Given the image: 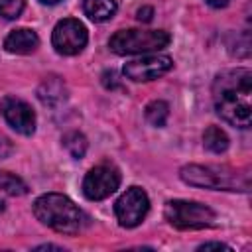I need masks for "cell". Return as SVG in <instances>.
I'll list each match as a JSON object with an SVG mask.
<instances>
[{
  "label": "cell",
  "instance_id": "obj_5",
  "mask_svg": "<svg viewBox=\"0 0 252 252\" xmlns=\"http://www.w3.org/2000/svg\"><path fill=\"white\" fill-rule=\"evenodd\" d=\"M163 217L175 228H205L215 220V211L203 203L195 201H167L163 209Z\"/></svg>",
  "mask_w": 252,
  "mask_h": 252
},
{
  "label": "cell",
  "instance_id": "obj_20",
  "mask_svg": "<svg viewBox=\"0 0 252 252\" xmlns=\"http://www.w3.org/2000/svg\"><path fill=\"white\" fill-rule=\"evenodd\" d=\"M152 16H154V8H150V6H144V8H140L138 10V20L140 22H152Z\"/></svg>",
  "mask_w": 252,
  "mask_h": 252
},
{
  "label": "cell",
  "instance_id": "obj_14",
  "mask_svg": "<svg viewBox=\"0 0 252 252\" xmlns=\"http://www.w3.org/2000/svg\"><path fill=\"white\" fill-rule=\"evenodd\" d=\"M203 146H205L209 152H213V154H222V152H226V148H228V136H226L220 128L209 126V128L205 130V134H203Z\"/></svg>",
  "mask_w": 252,
  "mask_h": 252
},
{
  "label": "cell",
  "instance_id": "obj_11",
  "mask_svg": "<svg viewBox=\"0 0 252 252\" xmlns=\"http://www.w3.org/2000/svg\"><path fill=\"white\" fill-rule=\"evenodd\" d=\"M39 45V37L33 30L30 28H20V30H14L8 33V37L4 39V47L6 51L10 53H16V55H28L32 51H35Z\"/></svg>",
  "mask_w": 252,
  "mask_h": 252
},
{
  "label": "cell",
  "instance_id": "obj_25",
  "mask_svg": "<svg viewBox=\"0 0 252 252\" xmlns=\"http://www.w3.org/2000/svg\"><path fill=\"white\" fill-rule=\"evenodd\" d=\"M2 211H4V201L0 199V213H2Z\"/></svg>",
  "mask_w": 252,
  "mask_h": 252
},
{
  "label": "cell",
  "instance_id": "obj_10",
  "mask_svg": "<svg viewBox=\"0 0 252 252\" xmlns=\"http://www.w3.org/2000/svg\"><path fill=\"white\" fill-rule=\"evenodd\" d=\"M0 110L2 116L6 118V122L20 134L30 136L35 130V112L32 110V106L18 98V96H4L0 100Z\"/></svg>",
  "mask_w": 252,
  "mask_h": 252
},
{
  "label": "cell",
  "instance_id": "obj_22",
  "mask_svg": "<svg viewBox=\"0 0 252 252\" xmlns=\"http://www.w3.org/2000/svg\"><path fill=\"white\" fill-rule=\"evenodd\" d=\"M211 8H224V6H228L230 4V0H205Z\"/></svg>",
  "mask_w": 252,
  "mask_h": 252
},
{
  "label": "cell",
  "instance_id": "obj_19",
  "mask_svg": "<svg viewBox=\"0 0 252 252\" xmlns=\"http://www.w3.org/2000/svg\"><path fill=\"white\" fill-rule=\"evenodd\" d=\"M12 152H14L12 142H10L6 136H0V158H8Z\"/></svg>",
  "mask_w": 252,
  "mask_h": 252
},
{
  "label": "cell",
  "instance_id": "obj_4",
  "mask_svg": "<svg viewBox=\"0 0 252 252\" xmlns=\"http://www.w3.org/2000/svg\"><path fill=\"white\" fill-rule=\"evenodd\" d=\"M171 41L165 30H120L116 32L108 47L116 55H134L146 51H159Z\"/></svg>",
  "mask_w": 252,
  "mask_h": 252
},
{
  "label": "cell",
  "instance_id": "obj_7",
  "mask_svg": "<svg viewBox=\"0 0 252 252\" xmlns=\"http://www.w3.org/2000/svg\"><path fill=\"white\" fill-rule=\"evenodd\" d=\"M148 209H150V199L146 191L140 187H128L114 203L116 219L120 226H126V228L138 226L148 215Z\"/></svg>",
  "mask_w": 252,
  "mask_h": 252
},
{
  "label": "cell",
  "instance_id": "obj_21",
  "mask_svg": "<svg viewBox=\"0 0 252 252\" xmlns=\"http://www.w3.org/2000/svg\"><path fill=\"white\" fill-rule=\"evenodd\" d=\"M213 248H217V250H230V246H226L222 242H205V244L199 246V250H213Z\"/></svg>",
  "mask_w": 252,
  "mask_h": 252
},
{
  "label": "cell",
  "instance_id": "obj_3",
  "mask_svg": "<svg viewBox=\"0 0 252 252\" xmlns=\"http://www.w3.org/2000/svg\"><path fill=\"white\" fill-rule=\"evenodd\" d=\"M179 177L193 187L205 189H222V191H248L250 177L226 165H185L179 171Z\"/></svg>",
  "mask_w": 252,
  "mask_h": 252
},
{
  "label": "cell",
  "instance_id": "obj_24",
  "mask_svg": "<svg viewBox=\"0 0 252 252\" xmlns=\"http://www.w3.org/2000/svg\"><path fill=\"white\" fill-rule=\"evenodd\" d=\"M39 2H43V4H57L59 0H39Z\"/></svg>",
  "mask_w": 252,
  "mask_h": 252
},
{
  "label": "cell",
  "instance_id": "obj_16",
  "mask_svg": "<svg viewBox=\"0 0 252 252\" xmlns=\"http://www.w3.org/2000/svg\"><path fill=\"white\" fill-rule=\"evenodd\" d=\"M63 146L75 159H81L87 152V138L81 132H69L63 136Z\"/></svg>",
  "mask_w": 252,
  "mask_h": 252
},
{
  "label": "cell",
  "instance_id": "obj_2",
  "mask_svg": "<svg viewBox=\"0 0 252 252\" xmlns=\"http://www.w3.org/2000/svg\"><path fill=\"white\" fill-rule=\"evenodd\" d=\"M33 215L39 222L63 234H77L87 224V215L61 193H47L35 199Z\"/></svg>",
  "mask_w": 252,
  "mask_h": 252
},
{
  "label": "cell",
  "instance_id": "obj_15",
  "mask_svg": "<svg viewBox=\"0 0 252 252\" xmlns=\"http://www.w3.org/2000/svg\"><path fill=\"white\" fill-rule=\"evenodd\" d=\"M167 118H169V106H167V102H163V100H152L146 106V120L152 126L161 128V126H165Z\"/></svg>",
  "mask_w": 252,
  "mask_h": 252
},
{
  "label": "cell",
  "instance_id": "obj_23",
  "mask_svg": "<svg viewBox=\"0 0 252 252\" xmlns=\"http://www.w3.org/2000/svg\"><path fill=\"white\" fill-rule=\"evenodd\" d=\"M35 250H63L61 246H53V244H43V246H37Z\"/></svg>",
  "mask_w": 252,
  "mask_h": 252
},
{
  "label": "cell",
  "instance_id": "obj_8",
  "mask_svg": "<svg viewBox=\"0 0 252 252\" xmlns=\"http://www.w3.org/2000/svg\"><path fill=\"white\" fill-rule=\"evenodd\" d=\"M120 185V173L114 165L100 163L93 167L83 181V193L91 201H102L110 197Z\"/></svg>",
  "mask_w": 252,
  "mask_h": 252
},
{
  "label": "cell",
  "instance_id": "obj_13",
  "mask_svg": "<svg viewBox=\"0 0 252 252\" xmlns=\"http://www.w3.org/2000/svg\"><path fill=\"white\" fill-rule=\"evenodd\" d=\"M83 10L93 22H104L114 16L116 0H83Z\"/></svg>",
  "mask_w": 252,
  "mask_h": 252
},
{
  "label": "cell",
  "instance_id": "obj_1",
  "mask_svg": "<svg viewBox=\"0 0 252 252\" xmlns=\"http://www.w3.org/2000/svg\"><path fill=\"white\" fill-rule=\"evenodd\" d=\"M252 73L248 69H230L217 75L213 83V100L217 114L232 126L248 128L252 120Z\"/></svg>",
  "mask_w": 252,
  "mask_h": 252
},
{
  "label": "cell",
  "instance_id": "obj_9",
  "mask_svg": "<svg viewBox=\"0 0 252 252\" xmlns=\"http://www.w3.org/2000/svg\"><path fill=\"white\" fill-rule=\"evenodd\" d=\"M173 67V59L169 55H146L132 59L124 65V75L136 83L144 81H154L161 75H165Z\"/></svg>",
  "mask_w": 252,
  "mask_h": 252
},
{
  "label": "cell",
  "instance_id": "obj_12",
  "mask_svg": "<svg viewBox=\"0 0 252 252\" xmlns=\"http://www.w3.org/2000/svg\"><path fill=\"white\" fill-rule=\"evenodd\" d=\"M37 96H39V100H41L43 104H47V106H57V104H61V102L65 100L67 89H65L63 81H61L59 77H49V79H45V81L39 85Z\"/></svg>",
  "mask_w": 252,
  "mask_h": 252
},
{
  "label": "cell",
  "instance_id": "obj_17",
  "mask_svg": "<svg viewBox=\"0 0 252 252\" xmlns=\"http://www.w3.org/2000/svg\"><path fill=\"white\" fill-rule=\"evenodd\" d=\"M0 189L6 191L8 195H26L28 185L14 173L10 171H0Z\"/></svg>",
  "mask_w": 252,
  "mask_h": 252
},
{
  "label": "cell",
  "instance_id": "obj_18",
  "mask_svg": "<svg viewBox=\"0 0 252 252\" xmlns=\"http://www.w3.org/2000/svg\"><path fill=\"white\" fill-rule=\"evenodd\" d=\"M26 6V0H0V16L6 20H16Z\"/></svg>",
  "mask_w": 252,
  "mask_h": 252
},
{
  "label": "cell",
  "instance_id": "obj_6",
  "mask_svg": "<svg viewBox=\"0 0 252 252\" xmlns=\"http://www.w3.org/2000/svg\"><path fill=\"white\" fill-rule=\"evenodd\" d=\"M89 41L87 28L75 20V18H65L55 24L53 33H51V43L57 53L61 55H77L83 51V47Z\"/></svg>",
  "mask_w": 252,
  "mask_h": 252
}]
</instances>
